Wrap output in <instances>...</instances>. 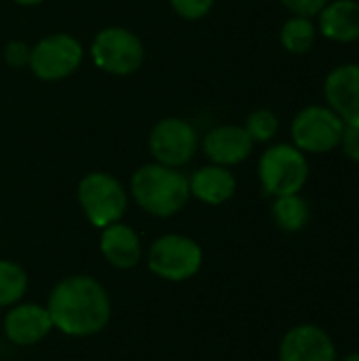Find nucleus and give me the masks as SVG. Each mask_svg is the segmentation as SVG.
I'll use <instances>...</instances> for the list:
<instances>
[{"label":"nucleus","instance_id":"obj_20","mask_svg":"<svg viewBox=\"0 0 359 361\" xmlns=\"http://www.w3.org/2000/svg\"><path fill=\"white\" fill-rule=\"evenodd\" d=\"M277 129H279V118L271 110H256L248 116V123H245V131L250 133L254 142L273 140Z\"/></svg>","mask_w":359,"mask_h":361},{"label":"nucleus","instance_id":"obj_12","mask_svg":"<svg viewBox=\"0 0 359 361\" xmlns=\"http://www.w3.org/2000/svg\"><path fill=\"white\" fill-rule=\"evenodd\" d=\"M53 330L47 307L40 305H17L4 317V334L13 345L30 347L40 343Z\"/></svg>","mask_w":359,"mask_h":361},{"label":"nucleus","instance_id":"obj_2","mask_svg":"<svg viewBox=\"0 0 359 361\" xmlns=\"http://www.w3.org/2000/svg\"><path fill=\"white\" fill-rule=\"evenodd\" d=\"M131 195L138 205L159 218L178 214L190 197L188 178L161 163L140 167L131 178Z\"/></svg>","mask_w":359,"mask_h":361},{"label":"nucleus","instance_id":"obj_21","mask_svg":"<svg viewBox=\"0 0 359 361\" xmlns=\"http://www.w3.org/2000/svg\"><path fill=\"white\" fill-rule=\"evenodd\" d=\"M174 11L184 19H201L214 6V0H171Z\"/></svg>","mask_w":359,"mask_h":361},{"label":"nucleus","instance_id":"obj_25","mask_svg":"<svg viewBox=\"0 0 359 361\" xmlns=\"http://www.w3.org/2000/svg\"><path fill=\"white\" fill-rule=\"evenodd\" d=\"M17 4H23V6H32V4H40L42 0H15Z\"/></svg>","mask_w":359,"mask_h":361},{"label":"nucleus","instance_id":"obj_14","mask_svg":"<svg viewBox=\"0 0 359 361\" xmlns=\"http://www.w3.org/2000/svg\"><path fill=\"white\" fill-rule=\"evenodd\" d=\"M99 250L104 258L121 271L133 269L142 258V243L138 233L121 222H114L104 228L99 239Z\"/></svg>","mask_w":359,"mask_h":361},{"label":"nucleus","instance_id":"obj_11","mask_svg":"<svg viewBox=\"0 0 359 361\" xmlns=\"http://www.w3.org/2000/svg\"><path fill=\"white\" fill-rule=\"evenodd\" d=\"M328 108H332L345 123L359 121V63L334 68L324 85Z\"/></svg>","mask_w":359,"mask_h":361},{"label":"nucleus","instance_id":"obj_6","mask_svg":"<svg viewBox=\"0 0 359 361\" xmlns=\"http://www.w3.org/2000/svg\"><path fill=\"white\" fill-rule=\"evenodd\" d=\"M345 121L326 106H309L292 121V140L303 152H328L341 144Z\"/></svg>","mask_w":359,"mask_h":361},{"label":"nucleus","instance_id":"obj_22","mask_svg":"<svg viewBox=\"0 0 359 361\" xmlns=\"http://www.w3.org/2000/svg\"><path fill=\"white\" fill-rule=\"evenodd\" d=\"M328 2L330 0H281V4L298 17H315Z\"/></svg>","mask_w":359,"mask_h":361},{"label":"nucleus","instance_id":"obj_13","mask_svg":"<svg viewBox=\"0 0 359 361\" xmlns=\"http://www.w3.org/2000/svg\"><path fill=\"white\" fill-rule=\"evenodd\" d=\"M254 148V140L245 131V127L222 125L212 129L203 140V150L214 165H237L250 157Z\"/></svg>","mask_w":359,"mask_h":361},{"label":"nucleus","instance_id":"obj_26","mask_svg":"<svg viewBox=\"0 0 359 361\" xmlns=\"http://www.w3.org/2000/svg\"><path fill=\"white\" fill-rule=\"evenodd\" d=\"M341 361H359V353H351V355H347L345 360Z\"/></svg>","mask_w":359,"mask_h":361},{"label":"nucleus","instance_id":"obj_4","mask_svg":"<svg viewBox=\"0 0 359 361\" xmlns=\"http://www.w3.org/2000/svg\"><path fill=\"white\" fill-rule=\"evenodd\" d=\"M78 201L87 220L97 228L118 222L127 209V195L121 182L102 171L89 173L80 180Z\"/></svg>","mask_w":359,"mask_h":361},{"label":"nucleus","instance_id":"obj_5","mask_svg":"<svg viewBox=\"0 0 359 361\" xmlns=\"http://www.w3.org/2000/svg\"><path fill=\"white\" fill-rule=\"evenodd\" d=\"M203 252L197 241L184 235L159 237L148 252V269L167 281H186L201 269Z\"/></svg>","mask_w":359,"mask_h":361},{"label":"nucleus","instance_id":"obj_10","mask_svg":"<svg viewBox=\"0 0 359 361\" xmlns=\"http://www.w3.org/2000/svg\"><path fill=\"white\" fill-rule=\"evenodd\" d=\"M279 361H339V357L326 330L313 324H303L288 330L281 338Z\"/></svg>","mask_w":359,"mask_h":361},{"label":"nucleus","instance_id":"obj_3","mask_svg":"<svg viewBox=\"0 0 359 361\" xmlns=\"http://www.w3.org/2000/svg\"><path fill=\"white\" fill-rule=\"evenodd\" d=\"M258 176L269 195H296L307 184L309 163L296 146L277 144L260 157Z\"/></svg>","mask_w":359,"mask_h":361},{"label":"nucleus","instance_id":"obj_7","mask_svg":"<svg viewBox=\"0 0 359 361\" xmlns=\"http://www.w3.org/2000/svg\"><path fill=\"white\" fill-rule=\"evenodd\" d=\"M91 55L95 66L104 72L125 76L142 66L144 47L133 32L125 27H106L95 36Z\"/></svg>","mask_w":359,"mask_h":361},{"label":"nucleus","instance_id":"obj_24","mask_svg":"<svg viewBox=\"0 0 359 361\" xmlns=\"http://www.w3.org/2000/svg\"><path fill=\"white\" fill-rule=\"evenodd\" d=\"M341 146L351 161L359 163V121L358 123H345Z\"/></svg>","mask_w":359,"mask_h":361},{"label":"nucleus","instance_id":"obj_19","mask_svg":"<svg viewBox=\"0 0 359 361\" xmlns=\"http://www.w3.org/2000/svg\"><path fill=\"white\" fill-rule=\"evenodd\" d=\"M28 290V275L25 271L11 262L0 260V307L17 305Z\"/></svg>","mask_w":359,"mask_h":361},{"label":"nucleus","instance_id":"obj_16","mask_svg":"<svg viewBox=\"0 0 359 361\" xmlns=\"http://www.w3.org/2000/svg\"><path fill=\"white\" fill-rule=\"evenodd\" d=\"M188 186H190V195L197 197L199 201L207 205H222L235 195L237 182H235V176L226 167L207 165L193 173V178L188 180Z\"/></svg>","mask_w":359,"mask_h":361},{"label":"nucleus","instance_id":"obj_15","mask_svg":"<svg viewBox=\"0 0 359 361\" xmlns=\"http://www.w3.org/2000/svg\"><path fill=\"white\" fill-rule=\"evenodd\" d=\"M320 32L336 42L359 40V2L358 0H334L320 13Z\"/></svg>","mask_w":359,"mask_h":361},{"label":"nucleus","instance_id":"obj_17","mask_svg":"<svg viewBox=\"0 0 359 361\" xmlns=\"http://www.w3.org/2000/svg\"><path fill=\"white\" fill-rule=\"evenodd\" d=\"M273 218L279 228L288 233H296L305 228V224L309 222V205L298 192L277 197L273 203Z\"/></svg>","mask_w":359,"mask_h":361},{"label":"nucleus","instance_id":"obj_8","mask_svg":"<svg viewBox=\"0 0 359 361\" xmlns=\"http://www.w3.org/2000/svg\"><path fill=\"white\" fill-rule=\"evenodd\" d=\"M83 61V47L70 34H53L42 38L30 55L32 72L42 80H59L70 76Z\"/></svg>","mask_w":359,"mask_h":361},{"label":"nucleus","instance_id":"obj_1","mask_svg":"<svg viewBox=\"0 0 359 361\" xmlns=\"http://www.w3.org/2000/svg\"><path fill=\"white\" fill-rule=\"evenodd\" d=\"M53 328L66 336L85 338L102 332L110 322V298L104 286L87 275L61 279L47 302Z\"/></svg>","mask_w":359,"mask_h":361},{"label":"nucleus","instance_id":"obj_23","mask_svg":"<svg viewBox=\"0 0 359 361\" xmlns=\"http://www.w3.org/2000/svg\"><path fill=\"white\" fill-rule=\"evenodd\" d=\"M30 55H32V49L25 42H19V40L8 42L6 49H4V59H6V63L11 68L30 66Z\"/></svg>","mask_w":359,"mask_h":361},{"label":"nucleus","instance_id":"obj_18","mask_svg":"<svg viewBox=\"0 0 359 361\" xmlns=\"http://www.w3.org/2000/svg\"><path fill=\"white\" fill-rule=\"evenodd\" d=\"M317 27L311 17H292L281 27V44L290 53H307L315 44Z\"/></svg>","mask_w":359,"mask_h":361},{"label":"nucleus","instance_id":"obj_9","mask_svg":"<svg viewBox=\"0 0 359 361\" xmlns=\"http://www.w3.org/2000/svg\"><path fill=\"white\" fill-rule=\"evenodd\" d=\"M197 131L182 118H163L154 125L148 146L150 154L167 167H180L188 163L197 150Z\"/></svg>","mask_w":359,"mask_h":361}]
</instances>
